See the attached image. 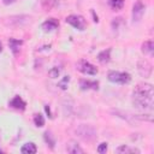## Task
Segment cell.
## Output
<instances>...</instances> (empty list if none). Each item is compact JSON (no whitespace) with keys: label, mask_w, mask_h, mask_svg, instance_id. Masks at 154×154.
I'll return each instance as SVG.
<instances>
[{"label":"cell","mask_w":154,"mask_h":154,"mask_svg":"<svg viewBox=\"0 0 154 154\" xmlns=\"http://www.w3.org/2000/svg\"><path fill=\"white\" fill-rule=\"evenodd\" d=\"M58 26H59V22H58L55 18H49V19H47L46 22L42 23V29H43L45 31L55 30Z\"/></svg>","instance_id":"cell-10"},{"label":"cell","mask_w":154,"mask_h":154,"mask_svg":"<svg viewBox=\"0 0 154 154\" xmlns=\"http://www.w3.org/2000/svg\"><path fill=\"white\" fill-rule=\"evenodd\" d=\"M66 23L71 24L78 30H84L87 28V20L84 19V17L78 14H70L69 17H66Z\"/></svg>","instance_id":"cell-4"},{"label":"cell","mask_w":154,"mask_h":154,"mask_svg":"<svg viewBox=\"0 0 154 154\" xmlns=\"http://www.w3.org/2000/svg\"><path fill=\"white\" fill-rule=\"evenodd\" d=\"M66 150H67V153H70V154H83V153H84V150H83L76 142H73V141H70V142L67 143Z\"/></svg>","instance_id":"cell-12"},{"label":"cell","mask_w":154,"mask_h":154,"mask_svg":"<svg viewBox=\"0 0 154 154\" xmlns=\"http://www.w3.org/2000/svg\"><path fill=\"white\" fill-rule=\"evenodd\" d=\"M117 153H119V154H122V153H124V154H131V153L140 154V150L137 148H132V147H129V146L123 144V146H120V147L117 148Z\"/></svg>","instance_id":"cell-16"},{"label":"cell","mask_w":154,"mask_h":154,"mask_svg":"<svg viewBox=\"0 0 154 154\" xmlns=\"http://www.w3.org/2000/svg\"><path fill=\"white\" fill-rule=\"evenodd\" d=\"M69 81H70V77H69V76H65V77L63 78V81H61V82H59L58 87H60L61 89H66V87H67V84H66V83H69Z\"/></svg>","instance_id":"cell-23"},{"label":"cell","mask_w":154,"mask_h":154,"mask_svg":"<svg viewBox=\"0 0 154 154\" xmlns=\"http://www.w3.org/2000/svg\"><path fill=\"white\" fill-rule=\"evenodd\" d=\"M77 70L81 71L82 73H85V75H90V76H94L97 73V67L93 64H90L89 61L87 60H79L77 63Z\"/></svg>","instance_id":"cell-5"},{"label":"cell","mask_w":154,"mask_h":154,"mask_svg":"<svg viewBox=\"0 0 154 154\" xmlns=\"http://www.w3.org/2000/svg\"><path fill=\"white\" fill-rule=\"evenodd\" d=\"M108 2H109V6L112 7V10H114V11H119L124 6V0H109Z\"/></svg>","instance_id":"cell-18"},{"label":"cell","mask_w":154,"mask_h":154,"mask_svg":"<svg viewBox=\"0 0 154 154\" xmlns=\"http://www.w3.org/2000/svg\"><path fill=\"white\" fill-rule=\"evenodd\" d=\"M109 58H111V49H109V48H107V49L100 52L99 55H97V59H99V61H100L101 64L108 63V61H109Z\"/></svg>","instance_id":"cell-15"},{"label":"cell","mask_w":154,"mask_h":154,"mask_svg":"<svg viewBox=\"0 0 154 154\" xmlns=\"http://www.w3.org/2000/svg\"><path fill=\"white\" fill-rule=\"evenodd\" d=\"M29 19H30V17H28V16H12V17L7 18L6 24L11 25V26H18V25L28 23Z\"/></svg>","instance_id":"cell-8"},{"label":"cell","mask_w":154,"mask_h":154,"mask_svg":"<svg viewBox=\"0 0 154 154\" xmlns=\"http://www.w3.org/2000/svg\"><path fill=\"white\" fill-rule=\"evenodd\" d=\"M132 102L137 108L153 109L154 105V89L149 83H140L135 87L132 93Z\"/></svg>","instance_id":"cell-1"},{"label":"cell","mask_w":154,"mask_h":154,"mask_svg":"<svg viewBox=\"0 0 154 154\" xmlns=\"http://www.w3.org/2000/svg\"><path fill=\"white\" fill-rule=\"evenodd\" d=\"M144 13V5L142 4L141 0H137L132 7V20L134 22H140L142 16Z\"/></svg>","instance_id":"cell-7"},{"label":"cell","mask_w":154,"mask_h":154,"mask_svg":"<svg viewBox=\"0 0 154 154\" xmlns=\"http://www.w3.org/2000/svg\"><path fill=\"white\" fill-rule=\"evenodd\" d=\"M97 152L101 153V154H102V153H106V152H107V143H106V142H102V143L97 147Z\"/></svg>","instance_id":"cell-24"},{"label":"cell","mask_w":154,"mask_h":154,"mask_svg":"<svg viewBox=\"0 0 154 154\" xmlns=\"http://www.w3.org/2000/svg\"><path fill=\"white\" fill-rule=\"evenodd\" d=\"M137 70H138V72H140V75L142 77L147 78V77H149L152 75L153 67H152V64L147 59H141L137 63Z\"/></svg>","instance_id":"cell-6"},{"label":"cell","mask_w":154,"mask_h":154,"mask_svg":"<svg viewBox=\"0 0 154 154\" xmlns=\"http://www.w3.org/2000/svg\"><path fill=\"white\" fill-rule=\"evenodd\" d=\"M79 85H81V89H83V90H87V89H94V90H96L99 88V83L97 82L89 81V79H81L79 81Z\"/></svg>","instance_id":"cell-11"},{"label":"cell","mask_w":154,"mask_h":154,"mask_svg":"<svg viewBox=\"0 0 154 154\" xmlns=\"http://www.w3.org/2000/svg\"><path fill=\"white\" fill-rule=\"evenodd\" d=\"M10 106L11 107H13V108H16V109H20V111H24L25 109V106H26V103H25V101L20 97V96H14L11 101H10Z\"/></svg>","instance_id":"cell-9"},{"label":"cell","mask_w":154,"mask_h":154,"mask_svg":"<svg viewBox=\"0 0 154 154\" xmlns=\"http://www.w3.org/2000/svg\"><path fill=\"white\" fill-rule=\"evenodd\" d=\"M76 134L79 138H82L85 142H93L96 138V130L94 126L89 124H82L76 129Z\"/></svg>","instance_id":"cell-2"},{"label":"cell","mask_w":154,"mask_h":154,"mask_svg":"<svg viewBox=\"0 0 154 154\" xmlns=\"http://www.w3.org/2000/svg\"><path fill=\"white\" fill-rule=\"evenodd\" d=\"M34 123H35V125L37 128H42L45 125V118H43V116L40 114V113H36L34 116Z\"/></svg>","instance_id":"cell-19"},{"label":"cell","mask_w":154,"mask_h":154,"mask_svg":"<svg viewBox=\"0 0 154 154\" xmlns=\"http://www.w3.org/2000/svg\"><path fill=\"white\" fill-rule=\"evenodd\" d=\"M107 77L111 82L120 83V84H126L131 81V76L128 72H120V71H109Z\"/></svg>","instance_id":"cell-3"},{"label":"cell","mask_w":154,"mask_h":154,"mask_svg":"<svg viewBox=\"0 0 154 154\" xmlns=\"http://www.w3.org/2000/svg\"><path fill=\"white\" fill-rule=\"evenodd\" d=\"M45 140H46V142L51 146V148H53V147H54V140H53L52 134H51L49 131H46V132H45Z\"/></svg>","instance_id":"cell-21"},{"label":"cell","mask_w":154,"mask_h":154,"mask_svg":"<svg viewBox=\"0 0 154 154\" xmlns=\"http://www.w3.org/2000/svg\"><path fill=\"white\" fill-rule=\"evenodd\" d=\"M20 152L23 154H34L37 152V148L32 142H28V143L23 144V147L20 148Z\"/></svg>","instance_id":"cell-13"},{"label":"cell","mask_w":154,"mask_h":154,"mask_svg":"<svg viewBox=\"0 0 154 154\" xmlns=\"http://www.w3.org/2000/svg\"><path fill=\"white\" fill-rule=\"evenodd\" d=\"M49 76L52 77V78H57L58 76H59V73H60V70L58 69V67H53V69H51L49 70Z\"/></svg>","instance_id":"cell-22"},{"label":"cell","mask_w":154,"mask_h":154,"mask_svg":"<svg viewBox=\"0 0 154 154\" xmlns=\"http://www.w3.org/2000/svg\"><path fill=\"white\" fill-rule=\"evenodd\" d=\"M22 43H23L22 41L16 40V38H10V40H8V46H10V48H11V51L13 52V54H17V53L19 52V48H20Z\"/></svg>","instance_id":"cell-14"},{"label":"cell","mask_w":154,"mask_h":154,"mask_svg":"<svg viewBox=\"0 0 154 154\" xmlns=\"http://www.w3.org/2000/svg\"><path fill=\"white\" fill-rule=\"evenodd\" d=\"M4 1V4L5 5H8V4H12V2H14L16 0H2Z\"/></svg>","instance_id":"cell-25"},{"label":"cell","mask_w":154,"mask_h":154,"mask_svg":"<svg viewBox=\"0 0 154 154\" xmlns=\"http://www.w3.org/2000/svg\"><path fill=\"white\" fill-rule=\"evenodd\" d=\"M142 52L144 54H153V52H154V42L152 40L144 41L142 43Z\"/></svg>","instance_id":"cell-17"},{"label":"cell","mask_w":154,"mask_h":154,"mask_svg":"<svg viewBox=\"0 0 154 154\" xmlns=\"http://www.w3.org/2000/svg\"><path fill=\"white\" fill-rule=\"evenodd\" d=\"M55 5H57V1H55V0H42V6H43L46 10H51V8H53Z\"/></svg>","instance_id":"cell-20"}]
</instances>
